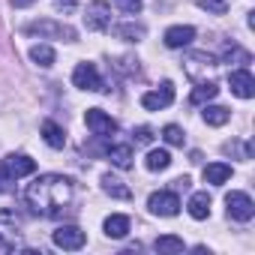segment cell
I'll return each instance as SVG.
<instances>
[{
	"label": "cell",
	"instance_id": "obj_1",
	"mask_svg": "<svg viewBox=\"0 0 255 255\" xmlns=\"http://www.w3.org/2000/svg\"><path fill=\"white\" fill-rule=\"evenodd\" d=\"M72 195H75V183L63 174H42L24 192L30 210L39 213V216H57L60 210H66Z\"/></svg>",
	"mask_w": 255,
	"mask_h": 255
},
{
	"label": "cell",
	"instance_id": "obj_2",
	"mask_svg": "<svg viewBox=\"0 0 255 255\" xmlns=\"http://www.w3.org/2000/svg\"><path fill=\"white\" fill-rule=\"evenodd\" d=\"M24 33H30V36H39V39H63V42H75V30H72L69 24L51 21V18L30 21V24L24 27Z\"/></svg>",
	"mask_w": 255,
	"mask_h": 255
},
{
	"label": "cell",
	"instance_id": "obj_3",
	"mask_svg": "<svg viewBox=\"0 0 255 255\" xmlns=\"http://www.w3.org/2000/svg\"><path fill=\"white\" fill-rule=\"evenodd\" d=\"M84 123H87V129H90L93 135H99V138L117 132V120H114L111 114H105L102 108H90V111L84 114Z\"/></svg>",
	"mask_w": 255,
	"mask_h": 255
},
{
	"label": "cell",
	"instance_id": "obj_4",
	"mask_svg": "<svg viewBox=\"0 0 255 255\" xmlns=\"http://www.w3.org/2000/svg\"><path fill=\"white\" fill-rule=\"evenodd\" d=\"M225 207H228V216L237 219V222H249L252 213H255V204L246 192H228L225 195Z\"/></svg>",
	"mask_w": 255,
	"mask_h": 255
},
{
	"label": "cell",
	"instance_id": "obj_5",
	"mask_svg": "<svg viewBox=\"0 0 255 255\" xmlns=\"http://www.w3.org/2000/svg\"><path fill=\"white\" fill-rule=\"evenodd\" d=\"M51 240H54V246L57 249H69V252H75V249H81L84 246V231L78 228V225H60L54 234H51Z\"/></svg>",
	"mask_w": 255,
	"mask_h": 255
},
{
	"label": "cell",
	"instance_id": "obj_6",
	"mask_svg": "<svg viewBox=\"0 0 255 255\" xmlns=\"http://www.w3.org/2000/svg\"><path fill=\"white\" fill-rule=\"evenodd\" d=\"M147 207H150V213H156V216H177V210H180V198L174 195V192H153L150 198H147Z\"/></svg>",
	"mask_w": 255,
	"mask_h": 255
},
{
	"label": "cell",
	"instance_id": "obj_7",
	"mask_svg": "<svg viewBox=\"0 0 255 255\" xmlns=\"http://www.w3.org/2000/svg\"><path fill=\"white\" fill-rule=\"evenodd\" d=\"M84 24H87L90 30H108V27H111V6L102 3V0L90 3L87 12H84Z\"/></svg>",
	"mask_w": 255,
	"mask_h": 255
},
{
	"label": "cell",
	"instance_id": "obj_8",
	"mask_svg": "<svg viewBox=\"0 0 255 255\" xmlns=\"http://www.w3.org/2000/svg\"><path fill=\"white\" fill-rule=\"evenodd\" d=\"M72 84L78 90H102V78H99L93 63H78L75 72H72Z\"/></svg>",
	"mask_w": 255,
	"mask_h": 255
},
{
	"label": "cell",
	"instance_id": "obj_9",
	"mask_svg": "<svg viewBox=\"0 0 255 255\" xmlns=\"http://www.w3.org/2000/svg\"><path fill=\"white\" fill-rule=\"evenodd\" d=\"M171 102H174V84H171V81H162V87H159V90H150V93H144V96H141V105H144L147 111L168 108Z\"/></svg>",
	"mask_w": 255,
	"mask_h": 255
},
{
	"label": "cell",
	"instance_id": "obj_10",
	"mask_svg": "<svg viewBox=\"0 0 255 255\" xmlns=\"http://www.w3.org/2000/svg\"><path fill=\"white\" fill-rule=\"evenodd\" d=\"M228 84H231V93L240 96V99H252L255 96V78L249 69H234L228 75Z\"/></svg>",
	"mask_w": 255,
	"mask_h": 255
},
{
	"label": "cell",
	"instance_id": "obj_11",
	"mask_svg": "<svg viewBox=\"0 0 255 255\" xmlns=\"http://www.w3.org/2000/svg\"><path fill=\"white\" fill-rule=\"evenodd\" d=\"M3 168H6V174H9L12 180H18V177L33 174V171H36V162H33L30 156H24V153H12V156L3 159Z\"/></svg>",
	"mask_w": 255,
	"mask_h": 255
},
{
	"label": "cell",
	"instance_id": "obj_12",
	"mask_svg": "<svg viewBox=\"0 0 255 255\" xmlns=\"http://www.w3.org/2000/svg\"><path fill=\"white\" fill-rule=\"evenodd\" d=\"M186 75L189 78H198V75H207L213 66H216V60L207 54V51H192V54H186Z\"/></svg>",
	"mask_w": 255,
	"mask_h": 255
},
{
	"label": "cell",
	"instance_id": "obj_13",
	"mask_svg": "<svg viewBox=\"0 0 255 255\" xmlns=\"http://www.w3.org/2000/svg\"><path fill=\"white\" fill-rule=\"evenodd\" d=\"M192 39H195V27H189V24H174V27L165 30V45L168 48H186Z\"/></svg>",
	"mask_w": 255,
	"mask_h": 255
},
{
	"label": "cell",
	"instance_id": "obj_14",
	"mask_svg": "<svg viewBox=\"0 0 255 255\" xmlns=\"http://www.w3.org/2000/svg\"><path fill=\"white\" fill-rule=\"evenodd\" d=\"M21 225H24V219L15 210H0V234H3L12 246H15V237H18Z\"/></svg>",
	"mask_w": 255,
	"mask_h": 255
},
{
	"label": "cell",
	"instance_id": "obj_15",
	"mask_svg": "<svg viewBox=\"0 0 255 255\" xmlns=\"http://www.w3.org/2000/svg\"><path fill=\"white\" fill-rule=\"evenodd\" d=\"M42 138H45V144H48V147H54V150H60V147L66 144V132H63V126H60V123H54V120H45V123H42Z\"/></svg>",
	"mask_w": 255,
	"mask_h": 255
},
{
	"label": "cell",
	"instance_id": "obj_16",
	"mask_svg": "<svg viewBox=\"0 0 255 255\" xmlns=\"http://www.w3.org/2000/svg\"><path fill=\"white\" fill-rule=\"evenodd\" d=\"M105 234L114 237V240L126 237V234H129V219H126L123 213H111V216L105 219Z\"/></svg>",
	"mask_w": 255,
	"mask_h": 255
},
{
	"label": "cell",
	"instance_id": "obj_17",
	"mask_svg": "<svg viewBox=\"0 0 255 255\" xmlns=\"http://www.w3.org/2000/svg\"><path fill=\"white\" fill-rule=\"evenodd\" d=\"M228 177H231V165H225V162H210V165H204V180H207V183L222 186Z\"/></svg>",
	"mask_w": 255,
	"mask_h": 255
},
{
	"label": "cell",
	"instance_id": "obj_18",
	"mask_svg": "<svg viewBox=\"0 0 255 255\" xmlns=\"http://www.w3.org/2000/svg\"><path fill=\"white\" fill-rule=\"evenodd\" d=\"M102 189L111 195V198H120V201H126L132 192H129V186H123V180L120 177H114V174H102Z\"/></svg>",
	"mask_w": 255,
	"mask_h": 255
},
{
	"label": "cell",
	"instance_id": "obj_19",
	"mask_svg": "<svg viewBox=\"0 0 255 255\" xmlns=\"http://www.w3.org/2000/svg\"><path fill=\"white\" fill-rule=\"evenodd\" d=\"M189 216L192 219H207L210 216V195L207 192H195L189 198Z\"/></svg>",
	"mask_w": 255,
	"mask_h": 255
},
{
	"label": "cell",
	"instance_id": "obj_20",
	"mask_svg": "<svg viewBox=\"0 0 255 255\" xmlns=\"http://www.w3.org/2000/svg\"><path fill=\"white\" fill-rule=\"evenodd\" d=\"M108 159L117 168H129L132 165V147L129 144H114V147H108Z\"/></svg>",
	"mask_w": 255,
	"mask_h": 255
},
{
	"label": "cell",
	"instance_id": "obj_21",
	"mask_svg": "<svg viewBox=\"0 0 255 255\" xmlns=\"http://www.w3.org/2000/svg\"><path fill=\"white\" fill-rule=\"evenodd\" d=\"M216 93H219V87H216L213 81H198V87L192 90V96H189V99H192V105H207Z\"/></svg>",
	"mask_w": 255,
	"mask_h": 255
},
{
	"label": "cell",
	"instance_id": "obj_22",
	"mask_svg": "<svg viewBox=\"0 0 255 255\" xmlns=\"http://www.w3.org/2000/svg\"><path fill=\"white\" fill-rule=\"evenodd\" d=\"M204 123L207 126H222V123H228V117H231V111L225 108V105H204Z\"/></svg>",
	"mask_w": 255,
	"mask_h": 255
},
{
	"label": "cell",
	"instance_id": "obj_23",
	"mask_svg": "<svg viewBox=\"0 0 255 255\" xmlns=\"http://www.w3.org/2000/svg\"><path fill=\"white\" fill-rule=\"evenodd\" d=\"M30 60H33L36 66L48 69V66L54 63V48H51V45H42V42H39V45H33V48H30Z\"/></svg>",
	"mask_w": 255,
	"mask_h": 255
},
{
	"label": "cell",
	"instance_id": "obj_24",
	"mask_svg": "<svg viewBox=\"0 0 255 255\" xmlns=\"http://www.w3.org/2000/svg\"><path fill=\"white\" fill-rule=\"evenodd\" d=\"M144 165H147L150 171H165V168L171 165V153H168V150H150L147 159H144Z\"/></svg>",
	"mask_w": 255,
	"mask_h": 255
},
{
	"label": "cell",
	"instance_id": "obj_25",
	"mask_svg": "<svg viewBox=\"0 0 255 255\" xmlns=\"http://www.w3.org/2000/svg\"><path fill=\"white\" fill-rule=\"evenodd\" d=\"M114 33L120 36V39H126V42H138V39H144V27L141 24H117L114 27Z\"/></svg>",
	"mask_w": 255,
	"mask_h": 255
},
{
	"label": "cell",
	"instance_id": "obj_26",
	"mask_svg": "<svg viewBox=\"0 0 255 255\" xmlns=\"http://www.w3.org/2000/svg\"><path fill=\"white\" fill-rule=\"evenodd\" d=\"M156 252L177 255V252H183V240H180V237H174V234H165V237H159V240H156Z\"/></svg>",
	"mask_w": 255,
	"mask_h": 255
},
{
	"label": "cell",
	"instance_id": "obj_27",
	"mask_svg": "<svg viewBox=\"0 0 255 255\" xmlns=\"http://www.w3.org/2000/svg\"><path fill=\"white\" fill-rule=\"evenodd\" d=\"M222 60H225V63H231V60H237V63H252V54L243 51L240 45H228L225 54H222Z\"/></svg>",
	"mask_w": 255,
	"mask_h": 255
},
{
	"label": "cell",
	"instance_id": "obj_28",
	"mask_svg": "<svg viewBox=\"0 0 255 255\" xmlns=\"http://www.w3.org/2000/svg\"><path fill=\"white\" fill-rule=\"evenodd\" d=\"M162 138H165L168 144L180 147V144H183V129H180V126H174V123H168L165 129H162Z\"/></svg>",
	"mask_w": 255,
	"mask_h": 255
},
{
	"label": "cell",
	"instance_id": "obj_29",
	"mask_svg": "<svg viewBox=\"0 0 255 255\" xmlns=\"http://www.w3.org/2000/svg\"><path fill=\"white\" fill-rule=\"evenodd\" d=\"M195 3H198L201 9L213 12V15H225V12H228V3H225V0H195Z\"/></svg>",
	"mask_w": 255,
	"mask_h": 255
},
{
	"label": "cell",
	"instance_id": "obj_30",
	"mask_svg": "<svg viewBox=\"0 0 255 255\" xmlns=\"http://www.w3.org/2000/svg\"><path fill=\"white\" fill-rule=\"evenodd\" d=\"M114 3H117L126 15H138V12H141V0H114Z\"/></svg>",
	"mask_w": 255,
	"mask_h": 255
},
{
	"label": "cell",
	"instance_id": "obj_31",
	"mask_svg": "<svg viewBox=\"0 0 255 255\" xmlns=\"http://www.w3.org/2000/svg\"><path fill=\"white\" fill-rule=\"evenodd\" d=\"M225 153H240V159H249L252 156V147H240L237 141H228L225 144Z\"/></svg>",
	"mask_w": 255,
	"mask_h": 255
},
{
	"label": "cell",
	"instance_id": "obj_32",
	"mask_svg": "<svg viewBox=\"0 0 255 255\" xmlns=\"http://www.w3.org/2000/svg\"><path fill=\"white\" fill-rule=\"evenodd\" d=\"M132 135H135V141H138V144H150V141H153V132L147 129V126H138Z\"/></svg>",
	"mask_w": 255,
	"mask_h": 255
},
{
	"label": "cell",
	"instance_id": "obj_33",
	"mask_svg": "<svg viewBox=\"0 0 255 255\" xmlns=\"http://www.w3.org/2000/svg\"><path fill=\"white\" fill-rule=\"evenodd\" d=\"M9 183H12V177L6 174V168H0V192H9V189H12Z\"/></svg>",
	"mask_w": 255,
	"mask_h": 255
},
{
	"label": "cell",
	"instance_id": "obj_34",
	"mask_svg": "<svg viewBox=\"0 0 255 255\" xmlns=\"http://www.w3.org/2000/svg\"><path fill=\"white\" fill-rule=\"evenodd\" d=\"M54 6H57V9H72L75 3H72V0H54Z\"/></svg>",
	"mask_w": 255,
	"mask_h": 255
},
{
	"label": "cell",
	"instance_id": "obj_35",
	"mask_svg": "<svg viewBox=\"0 0 255 255\" xmlns=\"http://www.w3.org/2000/svg\"><path fill=\"white\" fill-rule=\"evenodd\" d=\"M9 249H15V246H12L6 237H0V252H9Z\"/></svg>",
	"mask_w": 255,
	"mask_h": 255
},
{
	"label": "cell",
	"instance_id": "obj_36",
	"mask_svg": "<svg viewBox=\"0 0 255 255\" xmlns=\"http://www.w3.org/2000/svg\"><path fill=\"white\" fill-rule=\"evenodd\" d=\"M30 3H36V0H12V6H30Z\"/></svg>",
	"mask_w": 255,
	"mask_h": 255
}]
</instances>
